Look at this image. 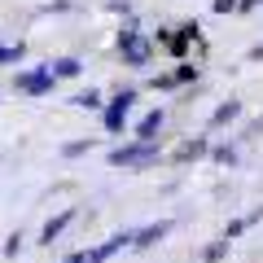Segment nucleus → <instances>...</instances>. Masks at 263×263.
Listing matches in <instances>:
<instances>
[{
	"label": "nucleus",
	"mask_w": 263,
	"mask_h": 263,
	"mask_svg": "<svg viewBox=\"0 0 263 263\" xmlns=\"http://www.w3.org/2000/svg\"><path fill=\"white\" fill-rule=\"evenodd\" d=\"M123 246H132V233H114L110 241H101V246H97V250H88V259H92V263H105V259H110V254H119Z\"/></svg>",
	"instance_id": "423d86ee"
},
{
	"label": "nucleus",
	"mask_w": 263,
	"mask_h": 263,
	"mask_svg": "<svg viewBox=\"0 0 263 263\" xmlns=\"http://www.w3.org/2000/svg\"><path fill=\"white\" fill-rule=\"evenodd\" d=\"M254 5H263V0H237V9H254Z\"/></svg>",
	"instance_id": "412c9836"
},
{
	"label": "nucleus",
	"mask_w": 263,
	"mask_h": 263,
	"mask_svg": "<svg viewBox=\"0 0 263 263\" xmlns=\"http://www.w3.org/2000/svg\"><path fill=\"white\" fill-rule=\"evenodd\" d=\"M237 9V0H215V13H233Z\"/></svg>",
	"instance_id": "6ab92c4d"
},
{
	"label": "nucleus",
	"mask_w": 263,
	"mask_h": 263,
	"mask_svg": "<svg viewBox=\"0 0 263 263\" xmlns=\"http://www.w3.org/2000/svg\"><path fill=\"white\" fill-rule=\"evenodd\" d=\"M70 219H75V211H62V215H53V219L44 224V233H40V241H44V246H53L57 237L66 233V224H70Z\"/></svg>",
	"instance_id": "0eeeda50"
},
{
	"label": "nucleus",
	"mask_w": 263,
	"mask_h": 263,
	"mask_svg": "<svg viewBox=\"0 0 263 263\" xmlns=\"http://www.w3.org/2000/svg\"><path fill=\"white\" fill-rule=\"evenodd\" d=\"M250 132H263V114H259V119H254V127Z\"/></svg>",
	"instance_id": "4be33fe9"
},
{
	"label": "nucleus",
	"mask_w": 263,
	"mask_h": 263,
	"mask_svg": "<svg viewBox=\"0 0 263 263\" xmlns=\"http://www.w3.org/2000/svg\"><path fill=\"white\" fill-rule=\"evenodd\" d=\"M167 233H171V224H167V219H158V224L141 228V233H132V246H136V250H149V246H158Z\"/></svg>",
	"instance_id": "39448f33"
},
{
	"label": "nucleus",
	"mask_w": 263,
	"mask_h": 263,
	"mask_svg": "<svg viewBox=\"0 0 263 263\" xmlns=\"http://www.w3.org/2000/svg\"><path fill=\"white\" fill-rule=\"evenodd\" d=\"M119 53L127 66H149V40H141L136 31H123L119 35Z\"/></svg>",
	"instance_id": "f03ea898"
},
{
	"label": "nucleus",
	"mask_w": 263,
	"mask_h": 263,
	"mask_svg": "<svg viewBox=\"0 0 263 263\" xmlns=\"http://www.w3.org/2000/svg\"><path fill=\"white\" fill-rule=\"evenodd\" d=\"M162 127V110H149L141 123H136V141H154V132Z\"/></svg>",
	"instance_id": "6e6552de"
},
{
	"label": "nucleus",
	"mask_w": 263,
	"mask_h": 263,
	"mask_svg": "<svg viewBox=\"0 0 263 263\" xmlns=\"http://www.w3.org/2000/svg\"><path fill=\"white\" fill-rule=\"evenodd\" d=\"M48 66H53L57 79H75L79 75V62H75V57H62V62H48Z\"/></svg>",
	"instance_id": "9b49d317"
},
{
	"label": "nucleus",
	"mask_w": 263,
	"mask_h": 263,
	"mask_svg": "<svg viewBox=\"0 0 263 263\" xmlns=\"http://www.w3.org/2000/svg\"><path fill=\"white\" fill-rule=\"evenodd\" d=\"M75 105H79V110H101V92H97V88H88V92L75 97Z\"/></svg>",
	"instance_id": "ddd939ff"
},
{
	"label": "nucleus",
	"mask_w": 263,
	"mask_h": 263,
	"mask_svg": "<svg viewBox=\"0 0 263 263\" xmlns=\"http://www.w3.org/2000/svg\"><path fill=\"white\" fill-rule=\"evenodd\" d=\"M132 101H136V88H123L119 97H114L110 105H105V132H123V123H127V110Z\"/></svg>",
	"instance_id": "7ed1b4c3"
},
{
	"label": "nucleus",
	"mask_w": 263,
	"mask_h": 263,
	"mask_svg": "<svg viewBox=\"0 0 263 263\" xmlns=\"http://www.w3.org/2000/svg\"><path fill=\"white\" fill-rule=\"evenodd\" d=\"M88 149H92V136H88V141H70V145H62L66 158H79V154H88Z\"/></svg>",
	"instance_id": "4468645a"
},
{
	"label": "nucleus",
	"mask_w": 263,
	"mask_h": 263,
	"mask_svg": "<svg viewBox=\"0 0 263 263\" xmlns=\"http://www.w3.org/2000/svg\"><path fill=\"white\" fill-rule=\"evenodd\" d=\"M202 154H211V145L202 141V136H197V141H184V145H180V149H176V158H180V162H193V158H202Z\"/></svg>",
	"instance_id": "1a4fd4ad"
},
{
	"label": "nucleus",
	"mask_w": 263,
	"mask_h": 263,
	"mask_svg": "<svg viewBox=\"0 0 263 263\" xmlns=\"http://www.w3.org/2000/svg\"><path fill=\"white\" fill-rule=\"evenodd\" d=\"M162 149L154 141H136V145H123V149H110V167L123 171H145V167H158Z\"/></svg>",
	"instance_id": "f257e3e1"
},
{
	"label": "nucleus",
	"mask_w": 263,
	"mask_h": 263,
	"mask_svg": "<svg viewBox=\"0 0 263 263\" xmlns=\"http://www.w3.org/2000/svg\"><path fill=\"white\" fill-rule=\"evenodd\" d=\"M66 263H92V259H88V250H75V254H70Z\"/></svg>",
	"instance_id": "aec40b11"
},
{
	"label": "nucleus",
	"mask_w": 263,
	"mask_h": 263,
	"mask_svg": "<svg viewBox=\"0 0 263 263\" xmlns=\"http://www.w3.org/2000/svg\"><path fill=\"white\" fill-rule=\"evenodd\" d=\"M18 57H22V44H13V48L0 44V62H18Z\"/></svg>",
	"instance_id": "f3484780"
},
{
	"label": "nucleus",
	"mask_w": 263,
	"mask_h": 263,
	"mask_svg": "<svg viewBox=\"0 0 263 263\" xmlns=\"http://www.w3.org/2000/svg\"><path fill=\"white\" fill-rule=\"evenodd\" d=\"M53 84H57L53 66H44V70H27V75H18V88H22L27 97H44V92H53Z\"/></svg>",
	"instance_id": "20e7f679"
},
{
	"label": "nucleus",
	"mask_w": 263,
	"mask_h": 263,
	"mask_svg": "<svg viewBox=\"0 0 263 263\" xmlns=\"http://www.w3.org/2000/svg\"><path fill=\"white\" fill-rule=\"evenodd\" d=\"M233 158H237L233 145H219V149H215V162H233Z\"/></svg>",
	"instance_id": "a211bd4d"
},
{
	"label": "nucleus",
	"mask_w": 263,
	"mask_h": 263,
	"mask_svg": "<svg viewBox=\"0 0 263 263\" xmlns=\"http://www.w3.org/2000/svg\"><path fill=\"white\" fill-rule=\"evenodd\" d=\"M228 246H233V241H228V237H219V241H211L206 250H202V259H206V263H219V259L228 254Z\"/></svg>",
	"instance_id": "f8f14e48"
},
{
	"label": "nucleus",
	"mask_w": 263,
	"mask_h": 263,
	"mask_svg": "<svg viewBox=\"0 0 263 263\" xmlns=\"http://www.w3.org/2000/svg\"><path fill=\"white\" fill-rule=\"evenodd\" d=\"M237 114H241V101H228V105H219V110L211 114V123H215V127H224V123H233Z\"/></svg>",
	"instance_id": "9d476101"
},
{
	"label": "nucleus",
	"mask_w": 263,
	"mask_h": 263,
	"mask_svg": "<svg viewBox=\"0 0 263 263\" xmlns=\"http://www.w3.org/2000/svg\"><path fill=\"white\" fill-rule=\"evenodd\" d=\"M241 233H246V219H233V224L224 228V237H228V241H237V237H241Z\"/></svg>",
	"instance_id": "2eb2a0df"
},
{
	"label": "nucleus",
	"mask_w": 263,
	"mask_h": 263,
	"mask_svg": "<svg viewBox=\"0 0 263 263\" xmlns=\"http://www.w3.org/2000/svg\"><path fill=\"white\" fill-rule=\"evenodd\" d=\"M197 75V66H180L176 75H171V84H184V79H193Z\"/></svg>",
	"instance_id": "dca6fc26"
}]
</instances>
